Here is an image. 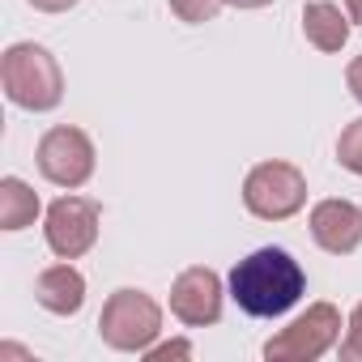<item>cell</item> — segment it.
Returning a JSON list of instances; mask_svg holds the SVG:
<instances>
[{
	"label": "cell",
	"instance_id": "1",
	"mask_svg": "<svg viewBox=\"0 0 362 362\" xmlns=\"http://www.w3.org/2000/svg\"><path fill=\"white\" fill-rule=\"evenodd\" d=\"M303 294H307V273L286 247H260L230 269V298L256 320L286 315Z\"/></svg>",
	"mask_w": 362,
	"mask_h": 362
},
{
	"label": "cell",
	"instance_id": "2",
	"mask_svg": "<svg viewBox=\"0 0 362 362\" xmlns=\"http://www.w3.org/2000/svg\"><path fill=\"white\" fill-rule=\"evenodd\" d=\"M0 86L22 111H56L64 98V73L39 43H13L0 60Z\"/></svg>",
	"mask_w": 362,
	"mask_h": 362
},
{
	"label": "cell",
	"instance_id": "3",
	"mask_svg": "<svg viewBox=\"0 0 362 362\" xmlns=\"http://www.w3.org/2000/svg\"><path fill=\"white\" fill-rule=\"evenodd\" d=\"M162 332V307L145 290H115L103 303L98 337L119 354H145Z\"/></svg>",
	"mask_w": 362,
	"mask_h": 362
},
{
	"label": "cell",
	"instance_id": "4",
	"mask_svg": "<svg viewBox=\"0 0 362 362\" xmlns=\"http://www.w3.org/2000/svg\"><path fill=\"white\" fill-rule=\"evenodd\" d=\"M243 205L260 222H286L307 205V179L294 162H260L243 179Z\"/></svg>",
	"mask_w": 362,
	"mask_h": 362
},
{
	"label": "cell",
	"instance_id": "5",
	"mask_svg": "<svg viewBox=\"0 0 362 362\" xmlns=\"http://www.w3.org/2000/svg\"><path fill=\"white\" fill-rule=\"evenodd\" d=\"M337 337H341V311L332 303H311L290 328L264 341V358L269 362H315L320 354L337 345Z\"/></svg>",
	"mask_w": 362,
	"mask_h": 362
},
{
	"label": "cell",
	"instance_id": "6",
	"mask_svg": "<svg viewBox=\"0 0 362 362\" xmlns=\"http://www.w3.org/2000/svg\"><path fill=\"white\" fill-rule=\"evenodd\" d=\"M35 162H39V175L56 188H81L86 179L94 175V141L73 128V124H60V128H47L39 149H35Z\"/></svg>",
	"mask_w": 362,
	"mask_h": 362
},
{
	"label": "cell",
	"instance_id": "7",
	"mask_svg": "<svg viewBox=\"0 0 362 362\" xmlns=\"http://www.w3.org/2000/svg\"><path fill=\"white\" fill-rule=\"evenodd\" d=\"M98 222H103L98 201H90V197H60V201H52L47 222H43L47 247L60 260H77V256H86L98 243Z\"/></svg>",
	"mask_w": 362,
	"mask_h": 362
},
{
	"label": "cell",
	"instance_id": "8",
	"mask_svg": "<svg viewBox=\"0 0 362 362\" xmlns=\"http://www.w3.org/2000/svg\"><path fill=\"white\" fill-rule=\"evenodd\" d=\"M170 311L188 328H205L222 320V277L205 264H192L170 286Z\"/></svg>",
	"mask_w": 362,
	"mask_h": 362
},
{
	"label": "cell",
	"instance_id": "9",
	"mask_svg": "<svg viewBox=\"0 0 362 362\" xmlns=\"http://www.w3.org/2000/svg\"><path fill=\"white\" fill-rule=\"evenodd\" d=\"M311 239L332 256L358 252V243H362V209L354 201H320L311 209Z\"/></svg>",
	"mask_w": 362,
	"mask_h": 362
},
{
	"label": "cell",
	"instance_id": "10",
	"mask_svg": "<svg viewBox=\"0 0 362 362\" xmlns=\"http://www.w3.org/2000/svg\"><path fill=\"white\" fill-rule=\"evenodd\" d=\"M35 298L52 315H77L86 303V277L73 264H52L35 277Z\"/></svg>",
	"mask_w": 362,
	"mask_h": 362
},
{
	"label": "cell",
	"instance_id": "11",
	"mask_svg": "<svg viewBox=\"0 0 362 362\" xmlns=\"http://www.w3.org/2000/svg\"><path fill=\"white\" fill-rule=\"evenodd\" d=\"M303 35L320 52H341L349 43V13H341L328 0H311L303 5Z\"/></svg>",
	"mask_w": 362,
	"mask_h": 362
},
{
	"label": "cell",
	"instance_id": "12",
	"mask_svg": "<svg viewBox=\"0 0 362 362\" xmlns=\"http://www.w3.org/2000/svg\"><path fill=\"white\" fill-rule=\"evenodd\" d=\"M39 209H43L39 192L26 184V179H18V175L0 179V230H26V226H35Z\"/></svg>",
	"mask_w": 362,
	"mask_h": 362
},
{
	"label": "cell",
	"instance_id": "13",
	"mask_svg": "<svg viewBox=\"0 0 362 362\" xmlns=\"http://www.w3.org/2000/svg\"><path fill=\"white\" fill-rule=\"evenodd\" d=\"M222 5L226 0H170V13L188 26H201V22H214L222 13Z\"/></svg>",
	"mask_w": 362,
	"mask_h": 362
},
{
	"label": "cell",
	"instance_id": "14",
	"mask_svg": "<svg viewBox=\"0 0 362 362\" xmlns=\"http://www.w3.org/2000/svg\"><path fill=\"white\" fill-rule=\"evenodd\" d=\"M337 162H341L345 170L362 175V119L345 124V132H341V141H337Z\"/></svg>",
	"mask_w": 362,
	"mask_h": 362
},
{
	"label": "cell",
	"instance_id": "15",
	"mask_svg": "<svg viewBox=\"0 0 362 362\" xmlns=\"http://www.w3.org/2000/svg\"><path fill=\"white\" fill-rule=\"evenodd\" d=\"M341 358H345V362H362V303L354 307V315H349V324H345Z\"/></svg>",
	"mask_w": 362,
	"mask_h": 362
},
{
	"label": "cell",
	"instance_id": "16",
	"mask_svg": "<svg viewBox=\"0 0 362 362\" xmlns=\"http://www.w3.org/2000/svg\"><path fill=\"white\" fill-rule=\"evenodd\" d=\"M188 354H192L188 341H166V345H149V349H145L149 362H162V358H188Z\"/></svg>",
	"mask_w": 362,
	"mask_h": 362
},
{
	"label": "cell",
	"instance_id": "17",
	"mask_svg": "<svg viewBox=\"0 0 362 362\" xmlns=\"http://www.w3.org/2000/svg\"><path fill=\"white\" fill-rule=\"evenodd\" d=\"M345 86H349V94L362 103V56H358V60H349V69H345Z\"/></svg>",
	"mask_w": 362,
	"mask_h": 362
},
{
	"label": "cell",
	"instance_id": "18",
	"mask_svg": "<svg viewBox=\"0 0 362 362\" xmlns=\"http://www.w3.org/2000/svg\"><path fill=\"white\" fill-rule=\"evenodd\" d=\"M30 5H35L39 13H64V9H73V5H81V0H30Z\"/></svg>",
	"mask_w": 362,
	"mask_h": 362
},
{
	"label": "cell",
	"instance_id": "19",
	"mask_svg": "<svg viewBox=\"0 0 362 362\" xmlns=\"http://www.w3.org/2000/svg\"><path fill=\"white\" fill-rule=\"evenodd\" d=\"M226 5H235V9H264V5H273V0H226Z\"/></svg>",
	"mask_w": 362,
	"mask_h": 362
},
{
	"label": "cell",
	"instance_id": "20",
	"mask_svg": "<svg viewBox=\"0 0 362 362\" xmlns=\"http://www.w3.org/2000/svg\"><path fill=\"white\" fill-rule=\"evenodd\" d=\"M345 13H349V22H362V0H345Z\"/></svg>",
	"mask_w": 362,
	"mask_h": 362
}]
</instances>
